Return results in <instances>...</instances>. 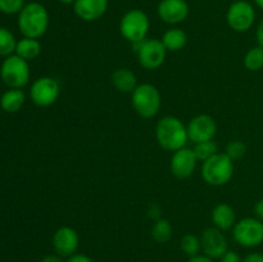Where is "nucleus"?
Returning <instances> with one entry per match:
<instances>
[{"label": "nucleus", "instance_id": "obj_1", "mask_svg": "<svg viewBox=\"0 0 263 262\" xmlns=\"http://www.w3.org/2000/svg\"><path fill=\"white\" fill-rule=\"evenodd\" d=\"M50 25L48 9L41 3L31 2L18 14V28L25 38L40 39Z\"/></svg>", "mask_w": 263, "mask_h": 262}, {"label": "nucleus", "instance_id": "obj_2", "mask_svg": "<svg viewBox=\"0 0 263 262\" xmlns=\"http://www.w3.org/2000/svg\"><path fill=\"white\" fill-rule=\"evenodd\" d=\"M156 138L159 146L164 151L176 152L186 146L189 140L187 126L175 116H166L157 123Z\"/></svg>", "mask_w": 263, "mask_h": 262}, {"label": "nucleus", "instance_id": "obj_3", "mask_svg": "<svg viewBox=\"0 0 263 262\" xmlns=\"http://www.w3.org/2000/svg\"><path fill=\"white\" fill-rule=\"evenodd\" d=\"M235 164L226 153H217L207 161L202 162V177L208 185L222 186L234 176Z\"/></svg>", "mask_w": 263, "mask_h": 262}, {"label": "nucleus", "instance_id": "obj_4", "mask_svg": "<svg viewBox=\"0 0 263 262\" xmlns=\"http://www.w3.org/2000/svg\"><path fill=\"white\" fill-rule=\"evenodd\" d=\"M131 103L135 112L140 117L153 118L161 109V92L153 84H140L131 94Z\"/></svg>", "mask_w": 263, "mask_h": 262}, {"label": "nucleus", "instance_id": "obj_5", "mask_svg": "<svg viewBox=\"0 0 263 262\" xmlns=\"http://www.w3.org/2000/svg\"><path fill=\"white\" fill-rule=\"evenodd\" d=\"M151 28L148 14L141 9H131L120 21V32L131 44H139L146 39Z\"/></svg>", "mask_w": 263, "mask_h": 262}, {"label": "nucleus", "instance_id": "obj_6", "mask_svg": "<svg viewBox=\"0 0 263 262\" xmlns=\"http://www.w3.org/2000/svg\"><path fill=\"white\" fill-rule=\"evenodd\" d=\"M3 82L10 89H22L30 81V66L28 62L17 54L7 57L0 68Z\"/></svg>", "mask_w": 263, "mask_h": 262}, {"label": "nucleus", "instance_id": "obj_7", "mask_svg": "<svg viewBox=\"0 0 263 262\" xmlns=\"http://www.w3.org/2000/svg\"><path fill=\"white\" fill-rule=\"evenodd\" d=\"M234 240L246 248H256L263 243V221L257 217H244L233 228Z\"/></svg>", "mask_w": 263, "mask_h": 262}, {"label": "nucleus", "instance_id": "obj_8", "mask_svg": "<svg viewBox=\"0 0 263 262\" xmlns=\"http://www.w3.org/2000/svg\"><path fill=\"white\" fill-rule=\"evenodd\" d=\"M256 8L248 0H236L231 3L226 12V22L235 32H247L256 22Z\"/></svg>", "mask_w": 263, "mask_h": 262}, {"label": "nucleus", "instance_id": "obj_9", "mask_svg": "<svg viewBox=\"0 0 263 262\" xmlns=\"http://www.w3.org/2000/svg\"><path fill=\"white\" fill-rule=\"evenodd\" d=\"M138 61L143 68L157 69L164 63L167 55V49L164 48L162 40L158 39H145L141 43L135 44Z\"/></svg>", "mask_w": 263, "mask_h": 262}, {"label": "nucleus", "instance_id": "obj_10", "mask_svg": "<svg viewBox=\"0 0 263 262\" xmlns=\"http://www.w3.org/2000/svg\"><path fill=\"white\" fill-rule=\"evenodd\" d=\"M61 86L55 79L49 76L39 77L30 89V98L37 107H50L58 100Z\"/></svg>", "mask_w": 263, "mask_h": 262}, {"label": "nucleus", "instance_id": "obj_11", "mask_svg": "<svg viewBox=\"0 0 263 262\" xmlns=\"http://www.w3.org/2000/svg\"><path fill=\"white\" fill-rule=\"evenodd\" d=\"M217 134V122L210 115H198L187 123L189 140L194 144L213 140Z\"/></svg>", "mask_w": 263, "mask_h": 262}, {"label": "nucleus", "instance_id": "obj_12", "mask_svg": "<svg viewBox=\"0 0 263 262\" xmlns=\"http://www.w3.org/2000/svg\"><path fill=\"white\" fill-rule=\"evenodd\" d=\"M200 244H202L203 254L213 259H220L229 251L228 239L225 234L215 226L203 230L200 235Z\"/></svg>", "mask_w": 263, "mask_h": 262}, {"label": "nucleus", "instance_id": "obj_13", "mask_svg": "<svg viewBox=\"0 0 263 262\" xmlns=\"http://www.w3.org/2000/svg\"><path fill=\"white\" fill-rule=\"evenodd\" d=\"M189 13V4L185 0H161L157 7L159 20L172 26L184 22Z\"/></svg>", "mask_w": 263, "mask_h": 262}, {"label": "nucleus", "instance_id": "obj_14", "mask_svg": "<svg viewBox=\"0 0 263 262\" xmlns=\"http://www.w3.org/2000/svg\"><path fill=\"white\" fill-rule=\"evenodd\" d=\"M80 244L79 233L71 226H62L57 229L53 235V248L57 254L63 258H68L77 253Z\"/></svg>", "mask_w": 263, "mask_h": 262}, {"label": "nucleus", "instance_id": "obj_15", "mask_svg": "<svg viewBox=\"0 0 263 262\" xmlns=\"http://www.w3.org/2000/svg\"><path fill=\"white\" fill-rule=\"evenodd\" d=\"M197 162L198 159L195 157L194 151L192 148L184 146V148L174 152L170 169H171L172 174L179 179H187L195 171Z\"/></svg>", "mask_w": 263, "mask_h": 262}, {"label": "nucleus", "instance_id": "obj_16", "mask_svg": "<svg viewBox=\"0 0 263 262\" xmlns=\"http://www.w3.org/2000/svg\"><path fill=\"white\" fill-rule=\"evenodd\" d=\"M72 7L74 14L80 20L85 22H94L107 13L109 0H76Z\"/></svg>", "mask_w": 263, "mask_h": 262}, {"label": "nucleus", "instance_id": "obj_17", "mask_svg": "<svg viewBox=\"0 0 263 262\" xmlns=\"http://www.w3.org/2000/svg\"><path fill=\"white\" fill-rule=\"evenodd\" d=\"M211 218L215 228L222 231H228L236 223L235 210L228 203H218L211 213Z\"/></svg>", "mask_w": 263, "mask_h": 262}, {"label": "nucleus", "instance_id": "obj_18", "mask_svg": "<svg viewBox=\"0 0 263 262\" xmlns=\"http://www.w3.org/2000/svg\"><path fill=\"white\" fill-rule=\"evenodd\" d=\"M112 84L118 91L133 94V91L138 86V77L131 69L117 68L112 73Z\"/></svg>", "mask_w": 263, "mask_h": 262}, {"label": "nucleus", "instance_id": "obj_19", "mask_svg": "<svg viewBox=\"0 0 263 262\" xmlns=\"http://www.w3.org/2000/svg\"><path fill=\"white\" fill-rule=\"evenodd\" d=\"M161 40L167 51H179L186 45L187 35L181 28L172 27L163 33Z\"/></svg>", "mask_w": 263, "mask_h": 262}, {"label": "nucleus", "instance_id": "obj_20", "mask_svg": "<svg viewBox=\"0 0 263 262\" xmlns=\"http://www.w3.org/2000/svg\"><path fill=\"white\" fill-rule=\"evenodd\" d=\"M26 102L25 92L21 89H9L2 95L0 105L7 113H15L23 107Z\"/></svg>", "mask_w": 263, "mask_h": 262}, {"label": "nucleus", "instance_id": "obj_21", "mask_svg": "<svg viewBox=\"0 0 263 262\" xmlns=\"http://www.w3.org/2000/svg\"><path fill=\"white\" fill-rule=\"evenodd\" d=\"M41 53V44L39 39H30L23 38L20 41H17L15 46V53L18 57L23 58L25 61H32L37 58Z\"/></svg>", "mask_w": 263, "mask_h": 262}, {"label": "nucleus", "instance_id": "obj_22", "mask_svg": "<svg viewBox=\"0 0 263 262\" xmlns=\"http://www.w3.org/2000/svg\"><path fill=\"white\" fill-rule=\"evenodd\" d=\"M172 225L166 218H158L152 228V238L159 244H164L171 239Z\"/></svg>", "mask_w": 263, "mask_h": 262}, {"label": "nucleus", "instance_id": "obj_23", "mask_svg": "<svg viewBox=\"0 0 263 262\" xmlns=\"http://www.w3.org/2000/svg\"><path fill=\"white\" fill-rule=\"evenodd\" d=\"M244 67L251 72H258L263 68V48L259 45L249 49L244 55Z\"/></svg>", "mask_w": 263, "mask_h": 262}, {"label": "nucleus", "instance_id": "obj_24", "mask_svg": "<svg viewBox=\"0 0 263 262\" xmlns=\"http://www.w3.org/2000/svg\"><path fill=\"white\" fill-rule=\"evenodd\" d=\"M17 40L12 31L5 27H0V57H9L15 53Z\"/></svg>", "mask_w": 263, "mask_h": 262}, {"label": "nucleus", "instance_id": "obj_25", "mask_svg": "<svg viewBox=\"0 0 263 262\" xmlns=\"http://www.w3.org/2000/svg\"><path fill=\"white\" fill-rule=\"evenodd\" d=\"M193 151H194L195 157H197L198 161L204 162L207 161V159H210L211 157H213L215 154L218 153V146L215 140L203 141V143L195 144Z\"/></svg>", "mask_w": 263, "mask_h": 262}, {"label": "nucleus", "instance_id": "obj_26", "mask_svg": "<svg viewBox=\"0 0 263 262\" xmlns=\"http://www.w3.org/2000/svg\"><path fill=\"white\" fill-rule=\"evenodd\" d=\"M180 248L186 256L193 257L199 254L202 251V244H200V238L193 235V234H186L180 240Z\"/></svg>", "mask_w": 263, "mask_h": 262}, {"label": "nucleus", "instance_id": "obj_27", "mask_svg": "<svg viewBox=\"0 0 263 262\" xmlns=\"http://www.w3.org/2000/svg\"><path fill=\"white\" fill-rule=\"evenodd\" d=\"M225 153L233 159L234 162L243 158L247 153V145L240 140H233L226 145Z\"/></svg>", "mask_w": 263, "mask_h": 262}, {"label": "nucleus", "instance_id": "obj_28", "mask_svg": "<svg viewBox=\"0 0 263 262\" xmlns=\"http://www.w3.org/2000/svg\"><path fill=\"white\" fill-rule=\"evenodd\" d=\"M25 5V0H0V12L4 14H20Z\"/></svg>", "mask_w": 263, "mask_h": 262}, {"label": "nucleus", "instance_id": "obj_29", "mask_svg": "<svg viewBox=\"0 0 263 262\" xmlns=\"http://www.w3.org/2000/svg\"><path fill=\"white\" fill-rule=\"evenodd\" d=\"M220 262H241L240 256L235 251H228L220 258Z\"/></svg>", "mask_w": 263, "mask_h": 262}, {"label": "nucleus", "instance_id": "obj_30", "mask_svg": "<svg viewBox=\"0 0 263 262\" xmlns=\"http://www.w3.org/2000/svg\"><path fill=\"white\" fill-rule=\"evenodd\" d=\"M66 262H94L91 259V257H89L87 254L84 253H74L71 257L67 258Z\"/></svg>", "mask_w": 263, "mask_h": 262}, {"label": "nucleus", "instance_id": "obj_31", "mask_svg": "<svg viewBox=\"0 0 263 262\" xmlns=\"http://www.w3.org/2000/svg\"><path fill=\"white\" fill-rule=\"evenodd\" d=\"M241 262H263V253H261V252L249 253L246 258L241 259Z\"/></svg>", "mask_w": 263, "mask_h": 262}, {"label": "nucleus", "instance_id": "obj_32", "mask_svg": "<svg viewBox=\"0 0 263 262\" xmlns=\"http://www.w3.org/2000/svg\"><path fill=\"white\" fill-rule=\"evenodd\" d=\"M256 39H257V43H258V45L261 46V48H263V18L261 20V22L257 25Z\"/></svg>", "mask_w": 263, "mask_h": 262}, {"label": "nucleus", "instance_id": "obj_33", "mask_svg": "<svg viewBox=\"0 0 263 262\" xmlns=\"http://www.w3.org/2000/svg\"><path fill=\"white\" fill-rule=\"evenodd\" d=\"M187 262H215V259L205 256V254H197V256L189 257Z\"/></svg>", "mask_w": 263, "mask_h": 262}, {"label": "nucleus", "instance_id": "obj_34", "mask_svg": "<svg viewBox=\"0 0 263 262\" xmlns=\"http://www.w3.org/2000/svg\"><path fill=\"white\" fill-rule=\"evenodd\" d=\"M254 215L257 218L263 221V198L254 204Z\"/></svg>", "mask_w": 263, "mask_h": 262}, {"label": "nucleus", "instance_id": "obj_35", "mask_svg": "<svg viewBox=\"0 0 263 262\" xmlns=\"http://www.w3.org/2000/svg\"><path fill=\"white\" fill-rule=\"evenodd\" d=\"M40 262H66L63 259V257H61L59 254H48V256L43 257Z\"/></svg>", "mask_w": 263, "mask_h": 262}, {"label": "nucleus", "instance_id": "obj_36", "mask_svg": "<svg viewBox=\"0 0 263 262\" xmlns=\"http://www.w3.org/2000/svg\"><path fill=\"white\" fill-rule=\"evenodd\" d=\"M253 2H254V4L259 8V9L263 10V0H253Z\"/></svg>", "mask_w": 263, "mask_h": 262}, {"label": "nucleus", "instance_id": "obj_37", "mask_svg": "<svg viewBox=\"0 0 263 262\" xmlns=\"http://www.w3.org/2000/svg\"><path fill=\"white\" fill-rule=\"evenodd\" d=\"M59 3H62V4H66V5H69V4H73L76 0H58Z\"/></svg>", "mask_w": 263, "mask_h": 262}]
</instances>
